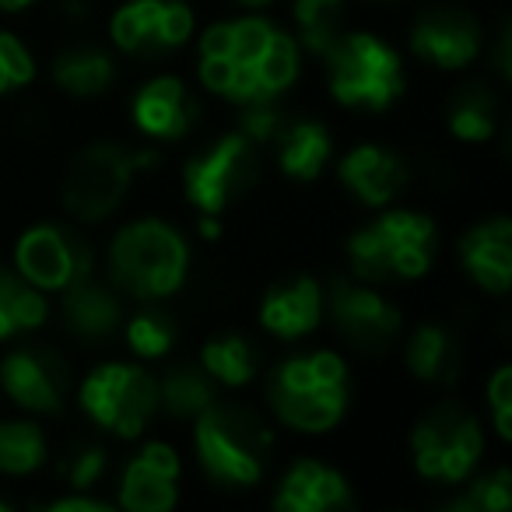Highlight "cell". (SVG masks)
<instances>
[{"label":"cell","mask_w":512,"mask_h":512,"mask_svg":"<svg viewBox=\"0 0 512 512\" xmlns=\"http://www.w3.org/2000/svg\"><path fill=\"white\" fill-rule=\"evenodd\" d=\"M299 71V39L256 11L214 22L197 43L200 85L235 106L278 102V95L295 85Z\"/></svg>","instance_id":"1"},{"label":"cell","mask_w":512,"mask_h":512,"mask_svg":"<svg viewBox=\"0 0 512 512\" xmlns=\"http://www.w3.org/2000/svg\"><path fill=\"white\" fill-rule=\"evenodd\" d=\"M267 404L285 428L323 435L341 425L351 404V372L337 351H302L267 376Z\"/></svg>","instance_id":"2"},{"label":"cell","mask_w":512,"mask_h":512,"mask_svg":"<svg viewBox=\"0 0 512 512\" xmlns=\"http://www.w3.org/2000/svg\"><path fill=\"white\" fill-rule=\"evenodd\" d=\"M109 285L137 302H162L190 278V242L162 218H137L113 235L106 253Z\"/></svg>","instance_id":"3"},{"label":"cell","mask_w":512,"mask_h":512,"mask_svg":"<svg viewBox=\"0 0 512 512\" xmlns=\"http://www.w3.org/2000/svg\"><path fill=\"white\" fill-rule=\"evenodd\" d=\"M193 453L214 488L242 491L264 477L274 435L253 411L214 400L193 418Z\"/></svg>","instance_id":"4"},{"label":"cell","mask_w":512,"mask_h":512,"mask_svg":"<svg viewBox=\"0 0 512 512\" xmlns=\"http://www.w3.org/2000/svg\"><path fill=\"white\" fill-rule=\"evenodd\" d=\"M435 221L418 211H386L362 228H355L348 239L351 271L369 285H386V281H418L432 271L435 264Z\"/></svg>","instance_id":"5"},{"label":"cell","mask_w":512,"mask_h":512,"mask_svg":"<svg viewBox=\"0 0 512 512\" xmlns=\"http://www.w3.org/2000/svg\"><path fill=\"white\" fill-rule=\"evenodd\" d=\"M155 148H130L120 141H95L71 162L64 179V207L81 225L113 218L141 172L155 169Z\"/></svg>","instance_id":"6"},{"label":"cell","mask_w":512,"mask_h":512,"mask_svg":"<svg viewBox=\"0 0 512 512\" xmlns=\"http://www.w3.org/2000/svg\"><path fill=\"white\" fill-rule=\"evenodd\" d=\"M327 60V85L348 109H390L404 95V60L372 32L337 36L320 53Z\"/></svg>","instance_id":"7"},{"label":"cell","mask_w":512,"mask_h":512,"mask_svg":"<svg viewBox=\"0 0 512 512\" xmlns=\"http://www.w3.org/2000/svg\"><path fill=\"white\" fill-rule=\"evenodd\" d=\"M78 404L102 432L141 439L158 414V379L134 362H102L81 379Z\"/></svg>","instance_id":"8"},{"label":"cell","mask_w":512,"mask_h":512,"mask_svg":"<svg viewBox=\"0 0 512 512\" xmlns=\"http://www.w3.org/2000/svg\"><path fill=\"white\" fill-rule=\"evenodd\" d=\"M484 453L481 421L456 404H439L411 432V460L425 481L463 484Z\"/></svg>","instance_id":"9"},{"label":"cell","mask_w":512,"mask_h":512,"mask_svg":"<svg viewBox=\"0 0 512 512\" xmlns=\"http://www.w3.org/2000/svg\"><path fill=\"white\" fill-rule=\"evenodd\" d=\"M260 179V151L246 134L232 130L186 162L183 193L197 214H225Z\"/></svg>","instance_id":"10"},{"label":"cell","mask_w":512,"mask_h":512,"mask_svg":"<svg viewBox=\"0 0 512 512\" xmlns=\"http://www.w3.org/2000/svg\"><path fill=\"white\" fill-rule=\"evenodd\" d=\"M15 271L46 295L67 292L95 274V249L85 232L64 221L29 225L15 242Z\"/></svg>","instance_id":"11"},{"label":"cell","mask_w":512,"mask_h":512,"mask_svg":"<svg viewBox=\"0 0 512 512\" xmlns=\"http://www.w3.org/2000/svg\"><path fill=\"white\" fill-rule=\"evenodd\" d=\"M197 18L186 0H123L109 18V39L120 53L158 60L190 43Z\"/></svg>","instance_id":"12"},{"label":"cell","mask_w":512,"mask_h":512,"mask_svg":"<svg viewBox=\"0 0 512 512\" xmlns=\"http://www.w3.org/2000/svg\"><path fill=\"white\" fill-rule=\"evenodd\" d=\"M323 316L351 348L365 355H383L404 330V313L369 281H334L323 292Z\"/></svg>","instance_id":"13"},{"label":"cell","mask_w":512,"mask_h":512,"mask_svg":"<svg viewBox=\"0 0 512 512\" xmlns=\"http://www.w3.org/2000/svg\"><path fill=\"white\" fill-rule=\"evenodd\" d=\"M67 365L57 351L22 344L0 362V390L29 414H60L67 404Z\"/></svg>","instance_id":"14"},{"label":"cell","mask_w":512,"mask_h":512,"mask_svg":"<svg viewBox=\"0 0 512 512\" xmlns=\"http://www.w3.org/2000/svg\"><path fill=\"white\" fill-rule=\"evenodd\" d=\"M179 453L162 439H151L123 463L116 477V505L127 512H169L179 502Z\"/></svg>","instance_id":"15"},{"label":"cell","mask_w":512,"mask_h":512,"mask_svg":"<svg viewBox=\"0 0 512 512\" xmlns=\"http://www.w3.org/2000/svg\"><path fill=\"white\" fill-rule=\"evenodd\" d=\"M130 120L148 141H183L200 120V106L183 78L155 74L130 99Z\"/></svg>","instance_id":"16"},{"label":"cell","mask_w":512,"mask_h":512,"mask_svg":"<svg viewBox=\"0 0 512 512\" xmlns=\"http://www.w3.org/2000/svg\"><path fill=\"white\" fill-rule=\"evenodd\" d=\"M481 25L456 8H432L411 25V50L435 71H463L481 57Z\"/></svg>","instance_id":"17"},{"label":"cell","mask_w":512,"mask_h":512,"mask_svg":"<svg viewBox=\"0 0 512 512\" xmlns=\"http://www.w3.org/2000/svg\"><path fill=\"white\" fill-rule=\"evenodd\" d=\"M60 295H64L60 299V327L71 341L109 344L113 337H120L127 313H123V295L113 285L85 278Z\"/></svg>","instance_id":"18"},{"label":"cell","mask_w":512,"mask_h":512,"mask_svg":"<svg viewBox=\"0 0 512 512\" xmlns=\"http://www.w3.org/2000/svg\"><path fill=\"white\" fill-rule=\"evenodd\" d=\"M271 505L278 512H341L355 505V495L341 470L306 456L281 474Z\"/></svg>","instance_id":"19"},{"label":"cell","mask_w":512,"mask_h":512,"mask_svg":"<svg viewBox=\"0 0 512 512\" xmlns=\"http://www.w3.org/2000/svg\"><path fill=\"white\" fill-rule=\"evenodd\" d=\"M460 264L484 295H505L512 285V221L505 214L477 221L460 239Z\"/></svg>","instance_id":"20"},{"label":"cell","mask_w":512,"mask_h":512,"mask_svg":"<svg viewBox=\"0 0 512 512\" xmlns=\"http://www.w3.org/2000/svg\"><path fill=\"white\" fill-rule=\"evenodd\" d=\"M337 176L358 204L379 211V207L393 204L407 186V165L397 151L383 148V144H358L341 158Z\"/></svg>","instance_id":"21"},{"label":"cell","mask_w":512,"mask_h":512,"mask_svg":"<svg viewBox=\"0 0 512 512\" xmlns=\"http://www.w3.org/2000/svg\"><path fill=\"white\" fill-rule=\"evenodd\" d=\"M323 323V285L309 274H295L267 288L260 299V327L278 341H302Z\"/></svg>","instance_id":"22"},{"label":"cell","mask_w":512,"mask_h":512,"mask_svg":"<svg viewBox=\"0 0 512 512\" xmlns=\"http://www.w3.org/2000/svg\"><path fill=\"white\" fill-rule=\"evenodd\" d=\"M271 144H274V158H278V169L288 179H295V183L320 179L330 155H334L330 130L320 120H285Z\"/></svg>","instance_id":"23"},{"label":"cell","mask_w":512,"mask_h":512,"mask_svg":"<svg viewBox=\"0 0 512 512\" xmlns=\"http://www.w3.org/2000/svg\"><path fill=\"white\" fill-rule=\"evenodd\" d=\"M404 362L418 383L449 386L463 369V344L453 330L439 327V323H421L407 341Z\"/></svg>","instance_id":"24"},{"label":"cell","mask_w":512,"mask_h":512,"mask_svg":"<svg viewBox=\"0 0 512 512\" xmlns=\"http://www.w3.org/2000/svg\"><path fill=\"white\" fill-rule=\"evenodd\" d=\"M53 81L71 99H102L116 85V60L95 43H74L53 60Z\"/></svg>","instance_id":"25"},{"label":"cell","mask_w":512,"mask_h":512,"mask_svg":"<svg viewBox=\"0 0 512 512\" xmlns=\"http://www.w3.org/2000/svg\"><path fill=\"white\" fill-rule=\"evenodd\" d=\"M214 400H218V383L207 376L204 365H193V362L169 365L165 376L158 379V411H165L169 418L193 421Z\"/></svg>","instance_id":"26"},{"label":"cell","mask_w":512,"mask_h":512,"mask_svg":"<svg viewBox=\"0 0 512 512\" xmlns=\"http://www.w3.org/2000/svg\"><path fill=\"white\" fill-rule=\"evenodd\" d=\"M50 320V299L18 271L0 267V341L39 330Z\"/></svg>","instance_id":"27"},{"label":"cell","mask_w":512,"mask_h":512,"mask_svg":"<svg viewBox=\"0 0 512 512\" xmlns=\"http://www.w3.org/2000/svg\"><path fill=\"white\" fill-rule=\"evenodd\" d=\"M200 365L218 386L239 390V386H249L256 379L260 351L242 334H218L200 348Z\"/></svg>","instance_id":"28"},{"label":"cell","mask_w":512,"mask_h":512,"mask_svg":"<svg viewBox=\"0 0 512 512\" xmlns=\"http://www.w3.org/2000/svg\"><path fill=\"white\" fill-rule=\"evenodd\" d=\"M446 127L456 141L484 144L495 137L498 127V102L484 85H467L449 99Z\"/></svg>","instance_id":"29"},{"label":"cell","mask_w":512,"mask_h":512,"mask_svg":"<svg viewBox=\"0 0 512 512\" xmlns=\"http://www.w3.org/2000/svg\"><path fill=\"white\" fill-rule=\"evenodd\" d=\"M120 334H123V341H127V348L134 351V358L155 362V358H165L176 348L179 323L169 309L148 302L144 309H137V313H130L127 320H123Z\"/></svg>","instance_id":"30"},{"label":"cell","mask_w":512,"mask_h":512,"mask_svg":"<svg viewBox=\"0 0 512 512\" xmlns=\"http://www.w3.org/2000/svg\"><path fill=\"white\" fill-rule=\"evenodd\" d=\"M50 460V442L36 421H0V474L29 477Z\"/></svg>","instance_id":"31"},{"label":"cell","mask_w":512,"mask_h":512,"mask_svg":"<svg viewBox=\"0 0 512 512\" xmlns=\"http://www.w3.org/2000/svg\"><path fill=\"white\" fill-rule=\"evenodd\" d=\"M344 4H348V0H292L299 39L309 53H323L341 36Z\"/></svg>","instance_id":"32"},{"label":"cell","mask_w":512,"mask_h":512,"mask_svg":"<svg viewBox=\"0 0 512 512\" xmlns=\"http://www.w3.org/2000/svg\"><path fill=\"white\" fill-rule=\"evenodd\" d=\"M512 505V474L495 467L488 474L474 477L456 498L446 502V512H505Z\"/></svg>","instance_id":"33"},{"label":"cell","mask_w":512,"mask_h":512,"mask_svg":"<svg viewBox=\"0 0 512 512\" xmlns=\"http://www.w3.org/2000/svg\"><path fill=\"white\" fill-rule=\"evenodd\" d=\"M106 470H109V453L99 442H81V446H74L60 460V477H64L71 491H92L106 477Z\"/></svg>","instance_id":"34"},{"label":"cell","mask_w":512,"mask_h":512,"mask_svg":"<svg viewBox=\"0 0 512 512\" xmlns=\"http://www.w3.org/2000/svg\"><path fill=\"white\" fill-rule=\"evenodd\" d=\"M32 78H36V57L25 46V39L0 29V95L32 85Z\"/></svg>","instance_id":"35"},{"label":"cell","mask_w":512,"mask_h":512,"mask_svg":"<svg viewBox=\"0 0 512 512\" xmlns=\"http://www.w3.org/2000/svg\"><path fill=\"white\" fill-rule=\"evenodd\" d=\"M484 397H488L498 439L509 442L512 439V369L509 365H498V369L491 372L488 386H484Z\"/></svg>","instance_id":"36"},{"label":"cell","mask_w":512,"mask_h":512,"mask_svg":"<svg viewBox=\"0 0 512 512\" xmlns=\"http://www.w3.org/2000/svg\"><path fill=\"white\" fill-rule=\"evenodd\" d=\"M285 116L278 113L274 102H253V106H242V116H239V134H246L249 141L260 148V144H271L274 134L281 130Z\"/></svg>","instance_id":"37"},{"label":"cell","mask_w":512,"mask_h":512,"mask_svg":"<svg viewBox=\"0 0 512 512\" xmlns=\"http://www.w3.org/2000/svg\"><path fill=\"white\" fill-rule=\"evenodd\" d=\"M46 509L50 512H113L116 505L99 495H92V491H67V495L46 502Z\"/></svg>","instance_id":"38"},{"label":"cell","mask_w":512,"mask_h":512,"mask_svg":"<svg viewBox=\"0 0 512 512\" xmlns=\"http://www.w3.org/2000/svg\"><path fill=\"white\" fill-rule=\"evenodd\" d=\"M197 232H200V239H218V235H221V218H218V214H200Z\"/></svg>","instance_id":"39"},{"label":"cell","mask_w":512,"mask_h":512,"mask_svg":"<svg viewBox=\"0 0 512 512\" xmlns=\"http://www.w3.org/2000/svg\"><path fill=\"white\" fill-rule=\"evenodd\" d=\"M60 11H64L67 18H74V22H85V18L92 15V11H88V0H64Z\"/></svg>","instance_id":"40"},{"label":"cell","mask_w":512,"mask_h":512,"mask_svg":"<svg viewBox=\"0 0 512 512\" xmlns=\"http://www.w3.org/2000/svg\"><path fill=\"white\" fill-rule=\"evenodd\" d=\"M32 4H36V0H0V11H4V15H25Z\"/></svg>","instance_id":"41"},{"label":"cell","mask_w":512,"mask_h":512,"mask_svg":"<svg viewBox=\"0 0 512 512\" xmlns=\"http://www.w3.org/2000/svg\"><path fill=\"white\" fill-rule=\"evenodd\" d=\"M242 11H264V8H271L274 0H235Z\"/></svg>","instance_id":"42"},{"label":"cell","mask_w":512,"mask_h":512,"mask_svg":"<svg viewBox=\"0 0 512 512\" xmlns=\"http://www.w3.org/2000/svg\"><path fill=\"white\" fill-rule=\"evenodd\" d=\"M8 509H11V502L4 495H0V512H8Z\"/></svg>","instance_id":"43"}]
</instances>
